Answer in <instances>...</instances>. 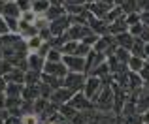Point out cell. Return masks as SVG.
I'll list each match as a JSON object with an SVG mask.
<instances>
[{
	"label": "cell",
	"mask_w": 149,
	"mask_h": 124,
	"mask_svg": "<svg viewBox=\"0 0 149 124\" xmlns=\"http://www.w3.org/2000/svg\"><path fill=\"white\" fill-rule=\"evenodd\" d=\"M113 100H115V96H113V88L109 87V85H102L98 96H96L93 102H95V105L98 107L100 111H111L113 109Z\"/></svg>",
	"instance_id": "1"
},
{
	"label": "cell",
	"mask_w": 149,
	"mask_h": 124,
	"mask_svg": "<svg viewBox=\"0 0 149 124\" xmlns=\"http://www.w3.org/2000/svg\"><path fill=\"white\" fill-rule=\"evenodd\" d=\"M85 73H70L68 72V75L64 77V87L66 88H70V90L74 92V94H77V92H81L83 90V85H85Z\"/></svg>",
	"instance_id": "2"
},
{
	"label": "cell",
	"mask_w": 149,
	"mask_h": 124,
	"mask_svg": "<svg viewBox=\"0 0 149 124\" xmlns=\"http://www.w3.org/2000/svg\"><path fill=\"white\" fill-rule=\"evenodd\" d=\"M102 85H104V83H102L100 77H93V75H89L87 79H85V85H83V94H85V98L95 100L96 96H98Z\"/></svg>",
	"instance_id": "3"
},
{
	"label": "cell",
	"mask_w": 149,
	"mask_h": 124,
	"mask_svg": "<svg viewBox=\"0 0 149 124\" xmlns=\"http://www.w3.org/2000/svg\"><path fill=\"white\" fill-rule=\"evenodd\" d=\"M62 64L66 66L70 73H85V59H81V56H62Z\"/></svg>",
	"instance_id": "4"
},
{
	"label": "cell",
	"mask_w": 149,
	"mask_h": 124,
	"mask_svg": "<svg viewBox=\"0 0 149 124\" xmlns=\"http://www.w3.org/2000/svg\"><path fill=\"white\" fill-rule=\"evenodd\" d=\"M70 26H72L70 17L68 15H62V17H58V19H55V21L49 23V32H51V36H62Z\"/></svg>",
	"instance_id": "5"
},
{
	"label": "cell",
	"mask_w": 149,
	"mask_h": 124,
	"mask_svg": "<svg viewBox=\"0 0 149 124\" xmlns=\"http://www.w3.org/2000/svg\"><path fill=\"white\" fill-rule=\"evenodd\" d=\"M42 73L55 75V77H58V79H64V77L68 75V70H66V66L62 64V62H45Z\"/></svg>",
	"instance_id": "6"
},
{
	"label": "cell",
	"mask_w": 149,
	"mask_h": 124,
	"mask_svg": "<svg viewBox=\"0 0 149 124\" xmlns=\"http://www.w3.org/2000/svg\"><path fill=\"white\" fill-rule=\"evenodd\" d=\"M72 96H74V92L70 90V88L61 87V88H57V90H53V94H51L49 102H51V103H55L57 107H61V105H64V103H68Z\"/></svg>",
	"instance_id": "7"
},
{
	"label": "cell",
	"mask_w": 149,
	"mask_h": 124,
	"mask_svg": "<svg viewBox=\"0 0 149 124\" xmlns=\"http://www.w3.org/2000/svg\"><path fill=\"white\" fill-rule=\"evenodd\" d=\"M70 105L74 107L76 111H87V109H91L93 107V102L89 98H85V94L83 92H77V94H74L72 98H70Z\"/></svg>",
	"instance_id": "8"
},
{
	"label": "cell",
	"mask_w": 149,
	"mask_h": 124,
	"mask_svg": "<svg viewBox=\"0 0 149 124\" xmlns=\"http://www.w3.org/2000/svg\"><path fill=\"white\" fill-rule=\"evenodd\" d=\"M21 98L25 102H34L40 98V85H25L21 92Z\"/></svg>",
	"instance_id": "9"
},
{
	"label": "cell",
	"mask_w": 149,
	"mask_h": 124,
	"mask_svg": "<svg viewBox=\"0 0 149 124\" xmlns=\"http://www.w3.org/2000/svg\"><path fill=\"white\" fill-rule=\"evenodd\" d=\"M17 34L23 38V40H29V38L38 36V28L34 25H30V23H25V21L19 19V32Z\"/></svg>",
	"instance_id": "10"
},
{
	"label": "cell",
	"mask_w": 149,
	"mask_h": 124,
	"mask_svg": "<svg viewBox=\"0 0 149 124\" xmlns=\"http://www.w3.org/2000/svg\"><path fill=\"white\" fill-rule=\"evenodd\" d=\"M26 62H29V70H32V72H40L44 70V64H45V59H42L38 53H30L29 56H26Z\"/></svg>",
	"instance_id": "11"
},
{
	"label": "cell",
	"mask_w": 149,
	"mask_h": 124,
	"mask_svg": "<svg viewBox=\"0 0 149 124\" xmlns=\"http://www.w3.org/2000/svg\"><path fill=\"white\" fill-rule=\"evenodd\" d=\"M108 32L115 34V36H117V34H123V32H128V25H127V21H125V17L109 23V25H108Z\"/></svg>",
	"instance_id": "12"
},
{
	"label": "cell",
	"mask_w": 149,
	"mask_h": 124,
	"mask_svg": "<svg viewBox=\"0 0 149 124\" xmlns=\"http://www.w3.org/2000/svg\"><path fill=\"white\" fill-rule=\"evenodd\" d=\"M2 17H15V19H19V17H21V10L17 8L15 2H4Z\"/></svg>",
	"instance_id": "13"
},
{
	"label": "cell",
	"mask_w": 149,
	"mask_h": 124,
	"mask_svg": "<svg viewBox=\"0 0 149 124\" xmlns=\"http://www.w3.org/2000/svg\"><path fill=\"white\" fill-rule=\"evenodd\" d=\"M115 43H117V47H123V49H128V51H130L132 43H134V38H132L128 32L117 34V36H115Z\"/></svg>",
	"instance_id": "14"
},
{
	"label": "cell",
	"mask_w": 149,
	"mask_h": 124,
	"mask_svg": "<svg viewBox=\"0 0 149 124\" xmlns=\"http://www.w3.org/2000/svg\"><path fill=\"white\" fill-rule=\"evenodd\" d=\"M62 15H66V10H64L62 4H58V6H49V10L45 11V19H47L49 23L55 21V19H58V17H62Z\"/></svg>",
	"instance_id": "15"
},
{
	"label": "cell",
	"mask_w": 149,
	"mask_h": 124,
	"mask_svg": "<svg viewBox=\"0 0 149 124\" xmlns=\"http://www.w3.org/2000/svg\"><path fill=\"white\" fill-rule=\"evenodd\" d=\"M121 17H125V11H123V8L121 6H113L111 10L106 13V17H104V23L106 25H109V23H113V21H117V19H121Z\"/></svg>",
	"instance_id": "16"
},
{
	"label": "cell",
	"mask_w": 149,
	"mask_h": 124,
	"mask_svg": "<svg viewBox=\"0 0 149 124\" xmlns=\"http://www.w3.org/2000/svg\"><path fill=\"white\" fill-rule=\"evenodd\" d=\"M130 55L146 59V43H143L140 38H134V43H132V47H130Z\"/></svg>",
	"instance_id": "17"
},
{
	"label": "cell",
	"mask_w": 149,
	"mask_h": 124,
	"mask_svg": "<svg viewBox=\"0 0 149 124\" xmlns=\"http://www.w3.org/2000/svg\"><path fill=\"white\" fill-rule=\"evenodd\" d=\"M4 79H6L8 83H19V85H23V83H25V73H23L21 70L13 68L8 75H4Z\"/></svg>",
	"instance_id": "18"
},
{
	"label": "cell",
	"mask_w": 149,
	"mask_h": 124,
	"mask_svg": "<svg viewBox=\"0 0 149 124\" xmlns=\"http://www.w3.org/2000/svg\"><path fill=\"white\" fill-rule=\"evenodd\" d=\"M49 0H32V8L30 10L34 11L36 15H45V11L49 10Z\"/></svg>",
	"instance_id": "19"
},
{
	"label": "cell",
	"mask_w": 149,
	"mask_h": 124,
	"mask_svg": "<svg viewBox=\"0 0 149 124\" xmlns=\"http://www.w3.org/2000/svg\"><path fill=\"white\" fill-rule=\"evenodd\" d=\"M42 43H44V40H42L40 36H34V38H29V40H25L26 51H30V53H36L38 49L42 47Z\"/></svg>",
	"instance_id": "20"
},
{
	"label": "cell",
	"mask_w": 149,
	"mask_h": 124,
	"mask_svg": "<svg viewBox=\"0 0 149 124\" xmlns=\"http://www.w3.org/2000/svg\"><path fill=\"white\" fill-rule=\"evenodd\" d=\"M21 92H23V85L19 83H8L6 87V96H11V98H21Z\"/></svg>",
	"instance_id": "21"
},
{
	"label": "cell",
	"mask_w": 149,
	"mask_h": 124,
	"mask_svg": "<svg viewBox=\"0 0 149 124\" xmlns=\"http://www.w3.org/2000/svg\"><path fill=\"white\" fill-rule=\"evenodd\" d=\"M143 59H140V56H130V60L127 62L128 66V72H134V73H140V70L143 68Z\"/></svg>",
	"instance_id": "22"
},
{
	"label": "cell",
	"mask_w": 149,
	"mask_h": 124,
	"mask_svg": "<svg viewBox=\"0 0 149 124\" xmlns=\"http://www.w3.org/2000/svg\"><path fill=\"white\" fill-rule=\"evenodd\" d=\"M113 56H115V59L119 60L121 64H125V66H127V62L130 60V56H132V55H130V51H128V49L117 47V49H115V53H113Z\"/></svg>",
	"instance_id": "23"
},
{
	"label": "cell",
	"mask_w": 149,
	"mask_h": 124,
	"mask_svg": "<svg viewBox=\"0 0 149 124\" xmlns=\"http://www.w3.org/2000/svg\"><path fill=\"white\" fill-rule=\"evenodd\" d=\"M77 43H79V41H66V43L61 47V53H62V56L76 55V51H77Z\"/></svg>",
	"instance_id": "24"
},
{
	"label": "cell",
	"mask_w": 149,
	"mask_h": 124,
	"mask_svg": "<svg viewBox=\"0 0 149 124\" xmlns=\"http://www.w3.org/2000/svg\"><path fill=\"white\" fill-rule=\"evenodd\" d=\"M40 79H42L40 72H32V70H29V72L25 73V85H38Z\"/></svg>",
	"instance_id": "25"
},
{
	"label": "cell",
	"mask_w": 149,
	"mask_h": 124,
	"mask_svg": "<svg viewBox=\"0 0 149 124\" xmlns=\"http://www.w3.org/2000/svg\"><path fill=\"white\" fill-rule=\"evenodd\" d=\"M125 21H127V25H128V26L138 25V23H142V13H140V11H132V13H127V15H125Z\"/></svg>",
	"instance_id": "26"
},
{
	"label": "cell",
	"mask_w": 149,
	"mask_h": 124,
	"mask_svg": "<svg viewBox=\"0 0 149 124\" xmlns=\"http://www.w3.org/2000/svg\"><path fill=\"white\" fill-rule=\"evenodd\" d=\"M77 111L74 109L72 105H70V103H64V105H61L58 107V115H61V117H66V118H72L74 115H76Z\"/></svg>",
	"instance_id": "27"
},
{
	"label": "cell",
	"mask_w": 149,
	"mask_h": 124,
	"mask_svg": "<svg viewBox=\"0 0 149 124\" xmlns=\"http://www.w3.org/2000/svg\"><path fill=\"white\" fill-rule=\"evenodd\" d=\"M34 26L38 28V32H42V30H49V21L45 19V15H38L36 21H34Z\"/></svg>",
	"instance_id": "28"
},
{
	"label": "cell",
	"mask_w": 149,
	"mask_h": 124,
	"mask_svg": "<svg viewBox=\"0 0 149 124\" xmlns=\"http://www.w3.org/2000/svg\"><path fill=\"white\" fill-rule=\"evenodd\" d=\"M45 62H62V53H61V49H49L47 56H45Z\"/></svg>",
	"instance_id": "29"
},
{
	"label": "cell",
	"mask_w": 149,
	"mask_h": 124,
	"mask_svg": "<svg viewBox=\"0 0 149 124\" xmlns=\"http://www.w3.org/2000/svg\"><path fill=\"white\" fill-rule=\"evenodd\" d=\"M47 105H49V100H45V98L34 100V111H36V113H44V111L47 109Z\"/></svg>",
	"instance_id": "30"
},
{
	"label": "cell",
	"mask_w": 149,
	"mask_h": 124,
	"mask_svg": "<svg viewBox=\"0 0 149 124\" xmlns=\"http://www.w3.org/2000/svg\"><path fill=\"white\" fill-rule=\"evenodd\" d=\"M21 124H40V117L36 113H29L21 117Z\"/></svg>",
	"instance_id": "31"
},
{
	"label": "cell",
	"mask_w": 149,
	"mask_h": 124,
	"mask_svg": "<svg viewBox=\"0 0 149 124\" xmlns=\"http://www.w3.org/2000/svg\"><path fill=\"white\" fill-rule=\"evenodd\" d=\"M93 51V47H89V45H85V43H77V51H76V56H81V59H85V56L89 55V53Z\"/></svg>",
	"instance_id": "32"
},
{
	"label": "cell",
	"mask_w": 149,
	"mask_h": 124,
	"mask_svg": "<svg viewBox=\"0 0 149 124\" xmlns=\"http://www.w3.org/2000/svg\"><path fill=\"white\" fill-rule=\"evenodd\" d=\"M36 17H38V15L34 13L32 10H29V11H23V13H21V17H19V19H21V21H25V23H30V25H34Z\"/></svg>",
	"instance_id": "33"
},
{
	"label": "cell",
	"mask_w": 149,
	"mask_h": 124,
	"mask_svg": "<svg viewBox=\"0 0 149 124\" xmlns=\"http://www.w3.org/2000/svg\"><path fill=\"white\" fill-rule=\"evenodd\" d=\"M142 30H143V23H138V25L128 26V34H130L132 38H138L140 34H142Z\"/></svg>",
	"instance_id": "34"
},
{
	"label": "cell",
	"mask_w": 149,
	"mask_h": 124,
	"mask_svg": "<svg viewBox=\"0 0 149 124\" xmlns=\"http://www.w3.org/2000/svg\"><path fill=\"white\" fill-rule=\"evenodd\" d=\"M15 4H17V8L23 11H29L30 8H32V0H15Z\"/></svg>",
	"instance_id": "35"
},
{
	"label": "cell",
	"mask_w": 149,
	"mask_h": 124,
	"mask_svg": "<svg viewBox=\"0 0 149 124\" xmlns=\"http://www.w3.org/2000/svg\"><path fill=\"white\" fill-rule=\"evenodd\" d=\"M6 34H10V28H8V25H6V19L0 15V38L6 36Z\"/></svg>",
	"instance_id": "36"
},
{
	"label": "cell",
	"mask_w": 149,
	"mask_h": 124,
	"mask_svg": "<svg viewBox=\"0 0 149 124\" xmlns=\"http://www.w3.org/2000/svg\"><path fill=\"white\" fill-rule=\"evenodd\" d=\"M66 6H85L87 0H64Z\"/></svg>",
	"instance_id": "37"
},
{
	"label": "cell",
	"mask_w": 149,
	"mask_h": 124,
	"mask_svg": "<svg viewBox=\"0 0 149 124\" xmlns=\"http://www.w3.org/2000/svg\"><path fill=\"white\" fill-rule=\"evenodd\" d=\"M6 87H8V81L0 75V94H4V92H6Z\"/></svg>",
	"instance_id": "38"
},
{
	"label": "cell",
	"mask_w": 149,
	"mask_h": 124,
	"mask_svg": "<svg viewBox=\"0 0 149 124\" xmlns=\"http://www.w3.org/2000/svg\"><path fill=\"white\" fill-rule=\"evenodd\" d=\"M142 122H143V124H149V109H147V111H143V115H142Z\"/></svg>",
	"instance_id": "39"
},
{
	"label": "cell",
	"mask_w": 149,
	"mask_h": 124,
	"mask_svg": "<svg viewBox=\"0 0 149 124\" xmlns=\"http://www.w3.org/2000/svg\"><path fill=\"white\" fill-rule=\"evenodd\" d=\"M0 109H6V94H0Z\"/></svg>",
	"instance_id": "40"
},
{
	"label": "cell",
	"mask_w": 149,
	"mask_h": 124,
	"mask_svg": "<svg viewBox=\"0 0 149 124\" xmlns=\"http://www.w3.org/2000/svg\"><path fill=\"white\" fill-rule=\"evenodd\" d=\"M125 2H127V0H113V4H121V6H123Z\"/></svg>",
	"instance_id": "41"
},
{
	"label": "cell",
	"mask_w": 149,
	"mask_h": 124,
	"mask_svg": "<svg viewBox=\"0 0 149 124\" xmlns=\"http://www.w3.org/2000/svg\"><path fill=\"white\" fill-rule=\"evenodd\" d=\"M89 4H95V2H100V0H87Z\"/></svg>",
	"instance_id": "42"
},
{
	"label": "cell",
	"mask_w": 149,
	"mask_h": 124,
	"mask_svg": "<svg viewBox=\"0 0 149 124\" xmlns=\"http://www.w3.org/2000/svg\"><path fill=\"white\" fill-rule=\"evenodd\" d=\"M45 124H58V122H45Z\"/></svg>",
	"instance_id": "43"
},
{
	"label": "cell",
	"mask_w": 149,
	"mask_h": 124,
	"mask_svg": "<svg viewBox=\"0 0 149 124\" xmlns=\"http://www.w3.org/2000/svg\"><path fill=\"white\" fill-rule=\"evenodd\" d=\"M0 59H2V49H0Z\"/></svg>",
	"instance_id": "44"
},
{
	"label": "cell",
	"mask_w": 149,
	"mask_h": 124,
	"mask_svg": "<svg viewBox=\"0 0 149 124\" xmlns=\"http://www.w3.org/2000/svg\"><path fill=\"white\" fill-rule=\"evenodd\" d=\"M8 2H15V0H8Z\"/></svg>",
	"instance_id": "45"
}]
</instances>
